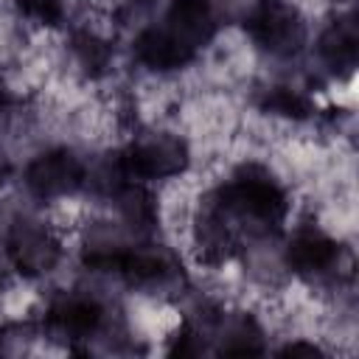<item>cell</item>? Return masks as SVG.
I'll return each mask as SVG.
<instances>
[{
	"label": "cell",
	"instance_id": "cell-3",
	"mask_svg": "<svg viewBox=\"0 0 359 359\" xmlns=\"http://www.w3.org/2000/svg\"><path fill=\"white\" fill-rule=\"evenodd\" d=\"M250 34L272 56H294L306 42L303 17L286 0H264L250 17Z\"/></svg>",
	"mask_w": 359,
	"mask_h": 359
},
{
	"label": "cell",
	"instance_id": "cell-9",
	"mask_svg": "<svg viewBox=\"0 0 359 359\" xmlns=\"http://www.w3.org/2000/svg\"><path fill=\"white\" fill-rule=\"evenodd\" d=\"M135 56L151 70H177L194 59V53L165 28H146L135 39Z\"/></svg>",
	"mask_w": 359,
	"mask_h": 359
},
{
	"label": "cell",
	"instance_id": "cell-12",
	"mask_svg": "<svg viewBox=\"0 0 359 359\" xmlns=\"http://www.w3.org/2000/svg\"><path fill=\"white\" fill-rule=\"evenodd\" d=\"M222 351L224 353H258L261 351V328L247 314L224 320Z\"/></svg>",
	"mask_w": 359,
	"mask_h": 359
},
{
	"label": "cell",
	"instance_id": "cell-5",
	"mask_svg": "<svg viewBox=\"0 0 359 359\" xmlns=\"http://www.w3.org/2000/svg\"><path fill=\"white\" fill-rule=\"evenodd\" d=\"M25 182L31 194L39 199H59V196L73 194L84 182V165L73 151L56 149V151L39 154L28 165Z\"/></svg>",
	"mask_w": 359,
	"mask_h": 359
},
{
	"label": "cell",
	"instance_id": "cell-6",
	"mask_svg": "<svg viewBox=\"0 0 359 359\" xmlns=\"http://www.w3.org/2000/svg\"><path fill=\"white\" fill-rule=\"evenodd\" d=\"M163 28L196 56L216 34V11L210 0H174Z\"/></svg>",
	"mask_w": 359,
	"mask_h": 359
},
{
	"label": "cell",
	"instance_id": "cell-16",
	"mask_svg": "<svg viewBox=\"0 0 359 359\" xmlns=\"http://www.w3.org/2000/svg\"><path fill=\"white\" fill-rule=\"evenodd\" d=\"M283 353H309V356H317V353H320V348H317V345H303V342H294V345L283 348Z\"/></svg>",
	"mask_w": 359,
	"mask_h": 359
},
{
	"label": "cell",
	"instance_id": "cell-18",
	"mask_svg": "<svg viewBox=\"0 0 359 359\" xmlns=\"http://www.w3.org/2000/svg\"><path fill=\"white\" fill-rule=\"evenodd\" d=\"M6 101H8V95H6V87H3V81H0V109L6 107Z\"/></svg>",
	"mask_w": 359,
	"mask_h": 359
},
{
	"label": "cell",
	"instance_id": "cell-10",
	"mask_svg": "<svg viewBox=\"0 0 359 359\" xmlns=\"http://www.w3.org/2000/svg\"><path fill=\"white\" fill-rule=\"evenodd\" d=\"M356 53H359V28L353 22V17H339L334 20L325 34L320 36V56L331 70L348 73L356 65Z\"/></svg>",
	"mask_w": 359,
	"mask_h": 359
},
{
	"label": "cell",
	"instance_id": "cell-4",
	"mask_svg": "<svg viewBox=\"0 0 359 359\" xmlns=\"http://www.w3.org/2000/svg\"><path fill=\"white\" fill-rule=\"evenodd\" d=\"M8 258L22 275H45L56 266L62 247L59 238L42 222H20L8 236Z\"/></svg>",
	"mask_w": 359,
	"mask_h": 359
},
{
	"label": "cell",
	"instance_id": "cell-1",
	"mask_svg": "<svg viewBox=\"0 0 359 359\" xmlns=\"http://www.w3.org/2000/svg\"><path fill=\"white\" fill-rule=\"evenodd\" d=\"M208 202L224 213L230 222H250L255 230L278 227L286 216V194L283 188L258 165L241 168L227 185H222L216 194L208 196Z\"/></svg>",
	"mask_w": 359,
	"mask_h": 359
},
{
	"label": "cell",
	"instance_id": "cell-8",
	"mask_svg": "<svg viewBox=\"0 0 359 359\" xmlns=\"http://www.w3.org/2000/svg\"><path fill=\"white\" fill-rule=\"evenodd\" d=\"M101 306L93 297L84 294H62L59 300H53L48 320L56 331L70 334V337H87L98 328L101 323Z\"/></svg>",
	"mask_w": 359,
	"mask_h": 359
},
{
	"label": "cell",
	"instance_id": "cell-14",
	"mask_svg": "<svg viewBox=\"0 0 359 359\" xmlns=\"http://www.w3.org/2000/svg\"><path fill=\"white\" fill-rule=\"evenodd\" d=\"M73 56L87 73H101L109 65V45L93 34L73 36Z\"/></svg>",
	"mask_w": 359,
	"mask_h": 359
},
{
	"label": "cell",
	"instance_id": "cell-2",
	"mask_svg": "<svg viewBox=\"0 0 359 359\" xmlns=\"http://www.w3.org/2000/svg\"><path fill=\"white\" fill-rule=\"evenodd\" d=\"M121 163L132 180H168L185 171L188 146L177 135L149 132L129 143V149L121 154Z\"/></svg>",
	"mask_w": 359,
	"mask_h": 359
},
{
	"label": "cell",
	"instance_id": "cell-11",
	"mask_svg": "<svg viewBox=\"0 0 359 359\" xmlns=\"http://www.w3.org/2000/svg\"><path fill=\"white\" fill-rule=\"evenodd\" d=\"M112 199H115V205H118L123 222H126L132 230H149V227L154 224L157 208H154L151 194H149L143 185H137V182H123V185L112 194Z\"/></svg>",
	"mask_w": 359,
	"mask_h": 359
},
{
	"label": "cell",
	"instance_id": "cell-15",
	"mask_svg": "<svg viewBox=\"0 0 359 359\" xmlns=\"http://www.w3.org/2000/svg\"><path fill=\"white\" fill-rule=\"evenodd\" d=\"M17 6L36 22H56L62 14V0H17Z\"/></svg>",
	"mask_w": 359,
	"mask_h": 359
},
{
	"label": "cell",
	"instance_id": "cell-17",
	"mask_svg": "<svg viewBox=\"0 0 359 359\" xmlns=\"http://www.w3.org/2000/svg\"><path fill=\"white\" fill-rule=\"evenodd\" d=\"M8 171H11V165H8V160H6V154L0 151V182L8 177Z\"/></svg>",
	"mask_w": 359,
	"mask_h": 359
},
{
	"label": "cell",
	"instance_id": "cell-13",
	"mask_svg": "<svg viewBox=\"0 0 359 359\" xmlns=\"http://www.w3.org/2000/svg\"><path fill=\"white\" fill-rule=\"evenodd\" d=\"M261 107L272 115H283V118H292V121H303L314 112L309 95H303L294 87H269Z\"/></svg>",
	"mask_w": 359,
	"mask_h": 359
},
{
	"label": "cell",
	"instance_id": "cell-7",
	"mask_svg": "<svg viewBox=\"0 0 359 359\" xmlns=\"http://www.w3.org/2000/svg\"><path fill=\"white\" fill-rule=\"evenodd\" d=\"M286 261L297 275L314 278L334 269L339 261V247L331 236H325L317 227H303L294 233V238L286 247Z\"/></svg>",
	"mask_w": 359,
	"mask_h": 359
}]
</instances>
